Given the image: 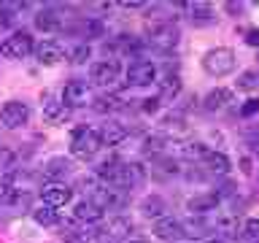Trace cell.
Segmentation results:
<instances>
[{"label": "cell", "mask_w": 259, "mask_h": 243, "mask_svg": "<svg viewBox=\"0 0 259 243\" xmlns=\"http://www.w3.org/2000/svg\"><path fill=\"white\" fill-rule=\"evenodd\" d=\"M178 92H181V78L178 76H165L159 81V100H173V97H178Z\"/></svg>", "instance_id": "23"}, {"label": "cell", "mask_w": 259, "mask_h": 243, "mask_svg": "<svg viewBox=\"0 0 259 243\" xmlns=\"http://www.w3.org/2000/svg\"><path fill=\"white\" fill-rule=\"evenodd\" d=\"M238 192V184H235V178H222V181H219V200L222 197H232V194Z\"/></svg>", "instance_id": "34"}, {"label": "cell", "mask_w": 259, "mask_h": 243, "mask_svg": "<svg viewBox=\"0 0 259 243\" xmlns=\"http://www.w3.org/2000/svg\"><path fill=\"white\" fill-rule=\"evenodd\" d=\"M35 54L44 65H57V62L65 60V49L57 44V40H44V44H38Z\"/></svg>", "instance_id": "13"}, {"label": "cell", "mask_w": 259, "mask_h": 243, "mask_svg": "<svg viewBox=\"0 0 259 243\" xmlns=\"http://www.w3.org/2000/svg\"><path fill=\"white\" fill-rule=\"evenodd\" d=\"M154 78H157V68L149 60H135L127 70V81L133 87H149L154 84Z\"/></svg>", "instance_id": "9"}, {"label": "cell", "mask_w": 259, "mask_h": 243, "mask_svg": "<svg viewBox=\"0 0 259 243\" xmlns=\"http://www.w3.org/2000/svg\"><path fill=\"white\" fill-rule=\"evenodd\" d=\"M205 243H222V240H205Z\"/></svg>", "instance_id": "46"}, {"label": "cell", "mask_w": 259, "mask_h": 243, "mask_svg": "<svg viewBox=\"0 0 259 243\" xmlns=\"http://www.w3.org/2000/svg\"><path fill=\"white\" fill-rule=\"evenodd\" d=\"M162 130H167V133H181V130H186V119L181 113H167V116L162 119Z\"/></svg>", "instance_id": "31"}, {"label": "cell", "mask_w": 259, "mask_h": 243, "mask_svg": "<svg viewBox=\"0 0 259 243\" xmlns=\"http://www.w3.org/2000/svg\"><path fill=\"white\" fill-rule=\"evenodd\" d=\"M68 105L65 103H60V100H49L46 105H44V119L49 122V125H57V122H65L68 119Z\"/></svg>", "instance_id": "21"}, {"label": "cell", "mask_w": 259, "mask_h": 243, "mask_svg": "<svg viewBox=\"0 0 259 243\" xmlns=\"http://www.w3.org/2000/svg\"><path fill=\"white\" fill-rule=\"evenodd\" d=\"M130 227H133V224H130L127 216H116V219L108 224V230H105V232H108L111 238H124V235L130 232Z\"/></svg>", "instance_id": "28"}, {"label": "cell", "mask_w": 259, "mask_h": 243, "mask_svg": "<svg viewBox=\"0 0 259 243\" xmlns=\"http://www.w3.org/2000/svg\"><path fill=\"white\" fill-rule=\"evenodd\" d=\"M157 176L162 178V176H176L178 173V165H176V162L173 159H157Z\"/></svg>", "instance_id": "36"}, {"label": "cell", "mask_w": 259, "mask_h": 243, "mask_svg": "<svg viewBox=\"0 0 259 243\" xmlns=\"http://www.w3.org/2000/svg\"><path fill=\"white\" fill-rule=\"evenodd\" d=\"M186 8H192L194 22H210V19H213V11H210V6H186Z\"/></svg>", "instance_id": "35"}, {"label": "cell", "mask_w": 259, "mask_h": 243, "mask_svg": "<svg viewBox=\"0 0 259 243\" xmlns=\"http://www.w3.org/2000/svg\"><path fill=\"white\" fill-rule=\"evenodd\" d=\"M119 73H121V65L116 60H97L92 68H89V81L97 87H108L119 78Z\"/></svg>", "instance_id": "6"}, {"label": "cell", "mask_w": 259, "mask_h": 243, "mask_svg": "<svg viewBox=\"0 0 259 243\" xmlns=\"http://www.w3.org/2000/svg\"><path fill=\"white\" fill-rule=\"evenodd\" d=\"M89 240H92V232L84 230V232H68L62 243H89Z\"/></svg>", "instance_id": "38"}, {"label": "cell", "mask_w": 259, "mask_h": 243, "mask_svg": "<svg viewBox=\"0 0 259 243\" xmlns=\"http://www.w3.org/2000/svg\"><path fill=\"white\" fill-rule=\"evenodd\" d=\"M256 111H259V100H254V97H248V100L240 105V113H243V116H254Z\"/></svg>", "instance_id": "40"}, {"label": "cell", "mask_w": 259, "mask_h": 243, "mask_svg": "<svg viewBox=\"0 0 259 243\" xmlns=\"http://www.w3.org/2000/svg\"><path fill=\"white\" fill-rule=\"evenodd\" d=\"M16 8H19V6H8V3L0 6V27H6V24H11L16 19V16H14Z\"/></svg>", "instance_id": "37"}, {"label": "cell", "mask_w": 259, "mask_h": 243, "mask_svg": "<svg viewBox=\"0 0 259 243\" xmlns=\"http://www.w3.org/2000/svg\"><path fill=\"white\" fill-rule=\"evenodd\" d=\"M243 40H246L248 46H256V49H259V30H256V27L246 30V38H243Z\"/></svg>", "instance_id": "42"}, {"label": "cell", "mask_w": 259, "mask_h": 243, "mask_svg": "<svg viewBox=\"0 0 259 243\" xmlns=\"http://www.w3.org/2000/svg\"><path fill=\"white\" fill-rule=\"evenodd\" d=\"M151 46L159 49V52H170V49H176L178 46V27L173 22L165 24L159 32H154V35H151Z\"/></svg>", "instance_id": "11"}, {"label": "cell", "mask_w": 259, "mask_h": 243, "mask_svg": "<svg viewBox=\"0 0 259 243\" xmlns=\"http://www.w3.org/2000/svg\"><path fill=\"white\" fill-rule=\"evenodd\" d=\"M181 232H184V238H205V232H208V224H205V219H200V216H189V219H184L181 222Z\"/></svg>", "instance_id": "18"}, {"label": "cell", "mask_w": 259, "mask_h": 243, "mask_svg": "<svg viewBox=\"0 0 259 243\" xmlns=\"http://www.w3.org/2000/svg\"><path fill=\"white\" fill-rule=\"evenodd\" d=\"M184 157L186 159H205L208 157V146L200 143V141H192L184 146Z\"/></svg>", "instance_id": "32"}, {"label": "cell", "mask_w": 259, "mask_h": 243, "mask_svg": "<svg viewBox=\"0 0 259 243\" xmlns=\"http://www.w3.org/2000/svg\"><path fill=\"white\" fill-rule=\"evenodd\" d=\"M219 232H224V235H230V238H235V235L240 232V222L235 216H222L219 219Z\"/></svg>", "instance_id": "33"}, {"label": "cell", "mask_w": 259, "mask_h": 243, "mask_svg": "<svg viewBox=\"0 0 259 243\" xmlns=\"http://www.w3.org/2000/svg\"><path fill=\"white\" fill-rule=\"evenodd\" d=\"M141 216H146V219L165 216V200H162V194H149V197L141 200Z\"/></svg>", "instance_id": "14"}, {"label": "cell", "mask_w": 259, "mask_h": 243, "mask_svg": "<svg viewBox=\"0 0 259 243\" xmlns=\"http://www.w3.org/2000/svg\"><path fill=\"white\" fill-rule=\"evenodd\" d=\"M121 165H124V162H121L116 154H113V157L103 159L100 165H97V176H100V178H108V181H116V176H119Z\"/></svg>", "instance_id": "24"}, {"label": "cell", "mask_w": 259, "mask_h": 243, "mask_svg": "<svg viewBox=\"0 0 259 243\" xmlns=\"http://www.w3.org/2000/svg\"><path fill=\"white\" fill-rule=\"evenodd\" d=\"M40 200H44V206L49 208H62L65 202H70V186L62 184V181H49L40 186Z\"/></svg>", "instance_id": "7"}, {"label": "cell", "mask_w": 259, "mask_h": 243, "mask_svg": "<svg viewBox=\"0 0 259 243\" xmlns=\"http://www.w3.org/2000/svg\"><path fill=\"white\" fill-rule=\"evenodd\" d=\"M154 235H157L159 240H178V238H184V232H181V222L173 216H162L154 222Z\"/></svg>", "instance_id": "10"}, {"label": "cell", "mask_w": 259, "mask_h": 243, "mask_svg": "<svg viewBox=\"0 0 259 243\" xmlns=\"http://www.w3.org/2000/svg\"><path fill=\"white\" fill-rule=\"evenodd\" d=\"M159 97H149V100H143V111H149V113H154V111H157L159 108Z\"/></svg>", "instance_id": "43"}, {"label": "cell", "mask_w": 259, "mask_h": 243, "mask_svg": "<svg viewBox=\"0 0 259 243\" xmlns=\"http://www.w3.org/2000/svg\"><path fill=\"white\" fill-rule=\"evenodd\" d=\"M46 173L49 176H65V173H70V159H65V157L49 159L46 162Z\"/></svg>", "instance_id": "29"}, {"label": "cell", "mask_w": 259, "mask_h": 243, "mask_svg": "<svg viewBox=\"0 0 259 243\" xmlns=\"http://www.w3.org/2000/svg\"><path fill=\"white\" fill-rule=\"evenodd\" d=\"M216 206H219L216 192H202V194H194L189 200V211H194V214H205V211H213Z\"/></svg>", "instance_id": "16"}, {"label": "cell", "mask_w": 259, "mask_h": 243, "mask_svg": "<svg viewBox=\"0 0 259 243\" xmlns=\"http://www.w3.org/2000/svg\"><path fill=\"white\" fill-rule=\"evenodd\" d=\"M92 100H95V92H92V84H89V81L73 78L62 89V103L68 105V108H84V105H92Z\"/></svg>", "instance_id": "3"}, {"label": "cell", "mask_w": 259, "mask_h": 243, "mask_svg": "<svg viewBox=\"0 0 259 243\" xmlns=\"http://www.w3.org/2000/svg\"><path fill=\"white\" fill-rule=\"evenodd\" d=\"M116 46H119V52H124V54H138L143 49V40L135 38V35H119Z\"/></svg>", "instance_id": "27"}, {"label": "cell", "mask_w": 259, "mask_h": 243, "mask_svg": "<svg viewBox=\"0 0 259 243\" xmlns=\"http://www.w3.org/2000/svg\"><path fill=\"white\" fill-rule=\"evenodd\" d=\"M143 181H146V165L143 162H124L113 184H116V189H121V192H133L138 186H143Z\"/></svg>", "instance_id": "4"}, {"label": "cell", "mask_w": 259, "mask_h": 243, "mask_svg": "<svg viewBox=\"0 0 259 243\" xmlns=\"http://www.w3.org/2000/svg\"><path fill=\"white\" fill-rule=\"evenodd\" d=\"M92 108L97 113H113V111L121 108V100L116 95H100V97H95V100H92Z\"/></svg>", "instance_id": "25"}, {"label": "cell", "mask_w": 259, "mask_h": 243, "mask_svg": "<svg viewBox=\"0 0 259 243\" xmlns=\"http://www.w3.org/2000/svg\"><path fill=\"white\" fill-rule=\"evenodd\" d=\"M100 135H97V130L92 127H87V125H81L73 130V138H70V154L73 157H78V159H89V157H95L97 149H100Z\"/></svg>", "instance_id": "1"}, {"label": "cell", "mask_w": 259, "mask_h": 243, "mask_svg": "<svg viewBox=\"0 0 259 243\" xmlns=\"http://www.w3.org/2000/svg\"><path fill=\"white\" fill-rule=\"evenodd\" d=\"M227 103H232V92H230V89H224V87L210 89V92L205 95V111H219Z\"/></svg>", "instance_id": "20"}, {"label": "cell", "mask_w": 259, "mask_h": 243, "mask_svg": "<svg viewBox=\"0 0 259 243\" xmlns=\"http://www.w3.org/2000/svg\"><path fill=\"white\" fill-rule=\"evenodd\" d=\"M205 162V168L210 170V173H216V176H224V173H230V157L222 151H208V157L202 159Z\"/></svg>", "instance_id": "19"}, {"label": "cell", "mask_w": 259, "mask_h": 243, "mask_svg": "<svg viewBox=\"0 0 259 243\" xmlns=\"http://www.w3.org/2000/svg\"><path fill=\"white\" fill-rule=\"evenodd\" d=\"M243 232H246L248 238H259V219H248V222L243 224Z\"/></svg>", "instance_id": "41"}, {"label": "cell", "mask_w": 259, "mask_h": 243, "mask_svg": "<svg viewBox=\"0 0 259 243\" xmlns=\"http://www.w3.org/2000/svg\"><path fill=\"white\" fill-rule=\"evenodd\" d=\"M124 243H149V240H146V238H141V235H130V238H127Z\"/></svg>", "instance_id": "45"}, {"label": "cell", "mask_w": 259, "mask_h": 243, "mask_svg": "<svg viewBox=\"0 0 259 243\" xmlns=\"http://www.w3.org/2000/svg\"><path fill=\"white\" fill-rule=\"evenodd\" d=\"M235 52L227 46H219V49H210V52L202 57V68H205V73H210V76H227L232 68H235Z\"/></svg>", "instance_id": "2"}, {"label": "cell", "mask_w": 259, "mask_h": 243, "mask_svg": "<svg viewBox=\"0 0 259 243\" xmlns=\"http://www.w3.org/2000/svg\"><path fill=\"white\" fill-rule=\"evenodd\" d=\"M240 170H243L246 176L251 173V159H248V157H243V159H240Z\"/></svg>", "instance_id": "44"}, {"label": "cell", "mask_w": 259, "mask_h": 243, "mask_svg": "<svg viewBox=\"0 0 259 243\" xmlns=\"http://www.w3.org/2000/svg\"><path fill=\"white\" fill-rule=\"evenodd\" d=\"M165 24H170L167 11H165L162 6H154L151 11H149V16H146V32H149V35H154V32H159Z\"/></svg>", "instance_id": "15"}, {"label": "cell", "mask_w": 259, "mask_h": 243, "mask_svg": "<svg viewBox=\"0 0 259 243\" xmlns=\"http://www.w3.org/2000/svg\"><path fill=\"white\" fill-rule=\"evenodd\" d=\"M32 219H35L38 224H44V227H54L57 222H60V214H57L54 208H49V206H40L32 211Z\"/></svg>", "instance_id": "26"}, {"label": "cell", "mask_w": 259, "mask_h": 243, "mask_svg": "<svg viewBox=\"0 0 259 243\" xmlns=\"http://www.w3.org/2000/svg\"><path fill=\"white\" fill-rule=\"evenodd\" d=\"M32 52V38H30V32H14V35H8L3 40V46H0V54L8 57V60H22V57H27Z\"/></svg>", "instance_id": "5"}, {"label": "cell", "mask_w": 259, "mask_h": 243, "mask_svg": "<svg viewBox=\"0 0 259 243\" xmlns=\"http://www.w3.org/2000/svg\"><path fill=\"white\" fill-rule=\"evenodd\" d=\"M97 135H100L103 146H119L127 138V127L119 125V122H105V125L97 130Z\"/></svg>", "instance_id": "12"}, {"label": "cell", "mask_w": 259, "mask_h": 243, "mask_svg": "<svg viewBox=\"0 0 259 243\" xmlns=\"http://www.w3.org/2000/svg\"><path fill=\"white\" fill-rule=\"evenodd\" d=\"M60 24H62V16L57 8H44V11L35 16V27L44 30V32H52V30L60 27Z\"/></svg>", "instance_id": "17"}, {"label": "cell", "mask_w": 259, "mask_h": 243, "mask_svg": "<svg viewBox=\"0 0 259 243\" xmlns=\"http://www.w3.org/2000/svg\"><path fill=\"white\" fill-rule=\"evenodd\" d=\"M100 216H103V211L95 208L92 202H87V200H81L78 206L73 208V219H76V222H97Z\"/></svg>", "instance_id": "22"}, {"label": "cell", "mask_w": 259, "mask_h": 243, "mask_svg": "<svg viewBox=\"0 0 259 243\" xmlns=\"http://www.w3.org/2000/svg\"><path fill=\"white\" fill-rule=\"evenodd\" d=\"M238 89H243V92H254V89H259V73H256V70H246V73H240V78H238Z\"/></svg>", "instance_id": "30"}, {"label": "cell", "mask_w": 259, "mask_h": 243, "mask_svg": "<svg viewBox=\"0 0 259 243\" xmlns=\"http://www.w3.org/2000/svg\"><path fill=\"white\" fill-rule=\"evenodd\" d=\"M27 119H30V108L19 100H8L3 108H0V122H3L6 127H11V130L27 125Z\"/></svg>", "instance_id": "8"}, {"label": "cell", "mask_w": 259, "mask_h": 243, "mask_svg": "<svg viewBox=\"0 0 259 243\" xmlns=\"http://www.w3.org/2000/svg\"><path fill=\"white\" fill-rule=\"evenodd\" d=\"M89 60V46L87 44H78L76 49H73V62L81 65V62H87Z\"/></svg>", "instance_id": "39"}]
</instances>
